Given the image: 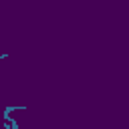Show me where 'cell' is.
Masks as SVG:
<instances>
[]
</instances>
